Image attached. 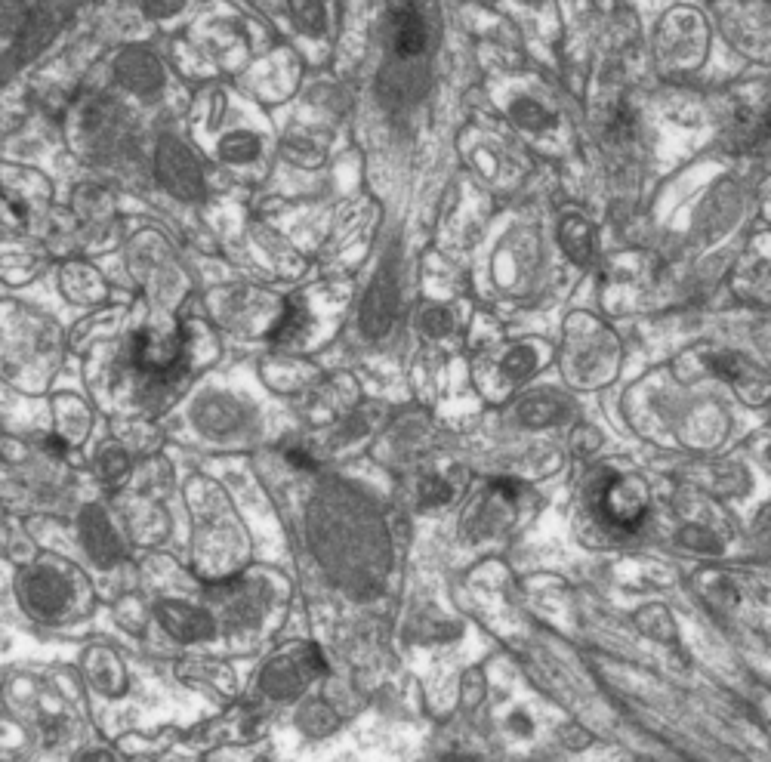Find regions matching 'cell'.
Segmentation results:
<instances>
[{
	"label": "cell",
	"mask_w": 771,
	"mask_h": 762,
	"mask_svg": "<svg viewBox=\"0 0 771 762\" xmlns=\"http://www.w3.org/2000/svg\"><path fill=\"white\" fill-rule=\"evenodd\" d=\"M324 670H327V664H324V658H321L318 645H306L300 655H293V658H275V661L263 670L260 685H263V692H266L269 698L287 701V698L297 695L312 676H318V673H324Z\"/></svg>",
	"instance_id": "6da1fadb"
},
{
	"label": "cell",
	"mask_w": 771,
	"mask_h": 762,
	"mask_svg": "<svg viewBox=\"0 0 771 762\" xmlns=\"http://www.w3.org/2000/svg\"><path fill=\"white\" fill-rule=\"evenodd\" d=\"M182 358H186V331L182 328H176L170 337H155L149 331L133 337V361L142 374L173 377L182 371Z\"/></svg>",
	"instance_id": "7a4b0ae2"
},
{
	"label": "cell",
	"mask_w": 771,
	"mask_h": 762,
	"mask_svg": "<svg viewBox=\"0 0 771 762\" xmlns=\"http://www.w3.org/2000/svg\"><path fill=\"white\" fill-rule=\"evenodd\" d=\"M158 179L161 183L186 201H195L204 195V179L198 173L195 158L189 155V149L176 139H164L158 149Z\"/></svg>",
	"instance_id": "3957f363"
},
{
	"label": "cell",
	"mask_w": 771,
	"mask_h": 762,
	"mask_svg": "<svg viewBox=\"0 0 771 762\" xmlns=\"http://www.w3.org/2000/svg\"><path fill=\"white\" fill-rule=\"evenodd\" d=\"M395 306H398V281H395V272L392 266H383L371 284V290H367L364 297V306H361V331L371 337V340H380L389 334L392 328V318H395Z\"/></svg>",
	"instance_id": "277c9868"
},
{
	"label": "cell",
	"mask_w": 771,
	"mask_h": 762,
	"mask_svg": "<svg viewBox=\"0 0 771 762\" xmlns=\"http://www.w3.org/2000/svg\"><path fill=\"white\" fill-rule=\"evenodd\" d=\"M19 593H22V605L38 614V618H56L62 614V608L71 599V590L65 580L56 571H25L19 580Z\"/></svg>",
	"instance_id": "5b68a950"
},
{
	"label": "cell",
	"mask_w": 771,
	"mask_h": 762,
	"mask_svg": "<svg viewBox=\"0 0 771 762\" xmlns=\"http://www.w3.org/2000/svg\"><path fill=\"white\" fill-rule=\"evenodd\" d=\"M599 510L605 516V522H611L614 528L620 531H636L645 516H648V500H645V491L623 482V479H611L605 488H602V497H599Z\"/></svg>",
	"instance_id": "8992f818"
},
{
	"label": "cell",
	"mask_w": 771,
	"mask_h": 762,
	"mask_svg": "<svg viewBox=\"0 0 771 762\" xmlns=\"http://www.w3.org/2000/svg\"><path fill=\"white\" fill-rule=\"evenodd\" d=\"M192 420L210 439H229L247 423V414L232 395H204L192 408Z\"/></svg>",
	"instance_id": "52a82bcc"
},
{
	"label": "cell",
	"mask_w": 771,
	"mask_h": 762,
	"mask_svg": "<svg viewBox=\"0 0 771 762\" xmlns=\"http://www.w3.org/2000/svg\"><path fill=\"white\" fill-rule=\"evenodd\" d=\"M158 624L176 639V642H201L213 636V618L201 608H192L186 602H158L155 608Z\"/></svg>",
	"instance_id": "ba28073f"
},
{
	"label": "cell",
	"mask_w": 771,
	"mask_h": 762,
	"mask_svg": "<svg viewBox=\"0 0 771 762\" xmlns=\"http://www.w3.org/2000/svg\"><path fill=\"white\" fill-rule=\"evenodd\" d=\"M81 540H84L87 553L93 556V562H99V565H112L124 556L121 540H118L115 528L108 525L99 506H87L81 513Z\"/></svg>",
	"instance_id": "9c48e42d"
},
{
	"label": "cell",
	"mask_w": 771,
	"mask_h": 762,
	"mask_svg": "<svg viewBox=\"0 0 771 762\" xmlns=\"http://www.w3.org/2000/svg\"><path fill=\"white\" fill-rule=\"evenodd\" d=\"M710 368L731 380L734 386H738L744 392V398H750L753 405H762L765 398L771 395V383L750 365V361H744L741 355H731V352H722V355H713L710 358Z\"/></svg>",
	"instance_id": "30bf717a"
},
{
	"label": "cell",
	"mask_w": 771,
	"mask_h": 762,
	"mask_svg": "<svg viewBox=\"0 0 771 762\" xmlns=\"http://www.w3.org/2000/svg\"><path fill=\"white\" fill-rule=\"evenodd\" d=\"M115 71H118L121 84L133 93H155L164 81L161 62L149 50H127L118 59Z\"/></svg>",
	"instance_id": "8fae6325"
},
{
	"label": "cell",
	"mask_w": 771,
	"mask_h": 762,
	"mask_svg": "<svg viewBox=\"0 0 771 762\" xmlns=\"http://www.w3.org/2000/svg\"><path fill=\"white\" fill-rule=\"evenodd\" d=\"M568 414H571V405H568V398H562L559 392H534V395H525L519 402V420L525 426H534V429L562 423Z\"/></svg>",
	"instance_id": "7c38bea8"
},
{
	"label": "cell",
	"mask_w": 771,
	"mask_h": 762,
	"mask_svg": "<svg viewBox=\"0 0 771 762\" xmlns=\"http://www.w3.org/2000/svg\"><path fill=\"white\" fill-rule=\"evenodd\" d=\"M392 47L398 56H417L426 50V25L414 7H395L392 13Z\"/></svg>",
	"instance_id": "4fadbf2b"
},
{
	"label": "cell",
	"mask_w": 771,
	"mask_h": 762,
	"mask_svg": "<svg viewBox=\"0 0 771 762\" xmlns=\"http://www.w3.org/2000/svg\"><path fill=\"white\" fill-rule=\"evenodd\" d=\"M559 238H562V247L568 250V257L574 263L590 260V253H593V229H590V223H586V220H580V216H568V220L562 223Z\"/></svg>",
	"instance_id": "5bb4252c"
},
{
	"label": "cell",
	"mask_w": 771,
	"mask_h": 762,
	"mask_svg": "<svg viewBox=\"0 0 771 762\" xmlns=\"http://www.w3.org/2000/svg\"><path fill=\"white\" fill-rule=\"evenodd\" d=\"M306 303L300 300V297H293V300H287L284 303V315H281V321L272 328V343H293L300 334H303V328H306Z\"/></svg>",
	"instance_id": "9a60e30c"
},
{
	"label": "cell",
	"mask_w": 771,
	"mask_h": 762,
	"mask_svg": "<svg viewBox=\"0 0 771 762\" xmlns=\"http://www.w3.org/2000/svg\"><path fill=\"white\" fill-rule=\"evenodd\" d=\"M256 152H260V139L250 133H232L229 139H223V145H219V155L232 164H247L256 158Z\"/></svg>",
	"instance_id": "2e32d148"
},
{
	"label": "cell",
	"mask_w": 771,
	"mask_h": 762,
	"mask_svg": "<svg viewBox=\"0 0 771 762\" xmlns=\"http://www.w3.org/2000/svg\"><path fill=\"white\" fill-rule=\"evenodd\" d=\"M290 10H293V19H297V25L309 34H321L324 25H327V13H324V4L321 0H290Z\"/></svg>",
	"instance_id": "e0dca14e"
},
{
	"label": "cell",
	"mask_w": 771,
	"mask_h": 762,
	"mask_svg": "<svg viewBox=\"0 0 771 762\" xmlns=\"http://www.w3.org/2000/svg\"><path fill=\"white\" fill-rule=\"evenodd\" d=\"M509 112H512V118H516V124H522L528 130H543L546 124H553V118L546 115V108L537 105L534 99H516Z\"/></svg>",
	"instance_id": "ac0fdd59"
},
{
	"label": "cell",
	"mask_w": 771,
	"mask_h": 762,
	"mask_svg": "<svg viewBox=\"0 0 771 762\" xmlns=\"http://www.w3.org/2000/svg\"><path fill=\"white\" fill-rule=\"evenodd\" d=\"M534 365H537L534 349L519 346V349H512V352L506 355V361H503V374H506L509 380H522V377H528V374L534 371Z\"/></svg>",
	"instance_id": "d6986e66"
},
{
	"label": "cell",
	"mask_w": 771,
	"mask_h": 762,
	"mask_svg": "<svg viewBox=\"0 0 771 762\" xmlns=\"http://www.w3.org/2000/svg\"><path fill=\"white\" fill-rule=\"evenodd\" d=\"M420 324H423V334H426V337H445V334H451V328H454V318H451L448 309H426L423 318H420Z\"/></svg>",
	"instance_id": "ffe728a7"
},
{
	"label": "cell",
	"mask_w": 771,
	"mask_h": 762,
	"mask_svg": "<svg viewBox=\"0 0 771 762\" xmlns=\"http://www.w3.org/2000/svg\"><path fill=\"white\" fill-rule=\"evenodd\" d=\"M420 500H423L426 506L448 503V500H451V485H448L445 479H438V476H429V479H423V485H420Z\"/></svg>",
	"instance_id": "44dd1931"
},
{
	"label": "cell",
	"mask_w": 771,
	"mask_h": 762,
	"mask_svg": "<svg viewBox=\"0 0 771 762\" xmlns=\"http://www.w3.org/2000/svg\"><path fill=\"white\" fill-rule=\"evenodd\" d=\"M99 466H102V476H105V479H121L124 469H127V454H124L121 448H108V451L102 454Z\"/></svg>",
	"instance_id": "7402d4cb"
},
{
	"label": "cell",
	"mask_w": 771,
	"mask_h": 762,
	"mask_svg": "<svg viewBox=\"0 0 771 762\" xmlns=\"http://www.w3.org/2000/svg\"><path fill=\"white\" fill-rule=\"evenodd\" d=\"M639 624H642V630H645L648 636H654V639H660V642H673V636H676V630H673V624H670V618H667L664 608H660V618H654L651 624L642 621V618H639Z\"/></svg>",
	"instance_id": "603a6c76"
},
{
	"label": "cell",
	"mask_w": 771,
	"mask_h": 762,
	"mask_svg": "<svg viewBox=\"0 0 771 762\" xmlns=\"http://www.w3.org/2000/svg\"><path fill=\"white\" fill-rule=\"evenodd\" d=\"M182 7V0H145L149 16H173Z\"/></svg>",
	"instance_id": "cb8c5ba5"
},
{
	"label": "cell",
	"mask_w": 771,
	"mask_h": 762,
	"mask_svg": "<svg viewBox=\"0 0 771 762\" xmlns=\"http://www.w3.org/2000/svg\"><path fill=\"white\" fill-rule=\"evenodd\" d=\"M287 457H290V463L293 466H303V469H315V460L306 454V451H287Z\"/></svg>",
	"instance_id": "d4e9b609"
},
{
	"label": "cell",
	"mask_w": 771,
	"mask_h": 762,
	"mask_svg": "<svg viewBox=\"0 0 771 762\" xmlns=\"http://www.w3.org/2000/svg\"><path fill=\"white\" fill-rule=\"evenodd\" d=\"M47 451L62 454V451H65V442H62V439H56V435H50V439H47Z\"/></svg>",
	"instance_id": "484cf974"
},
{
	"label": "cell",
	"mask_w": 771,
	"mask_h": 762,
	"mask_svg": "<svg viewBox=\"0 0 771 762\" xmlns=\"http://www.w3.org/2000/svg\"><path fill=\"white\" fill-rule=\"evenodd\" d=\"M768 130H771V124H768Z\"/></svg>",
	"instance_id": "4316f807"
}]
</instances>
